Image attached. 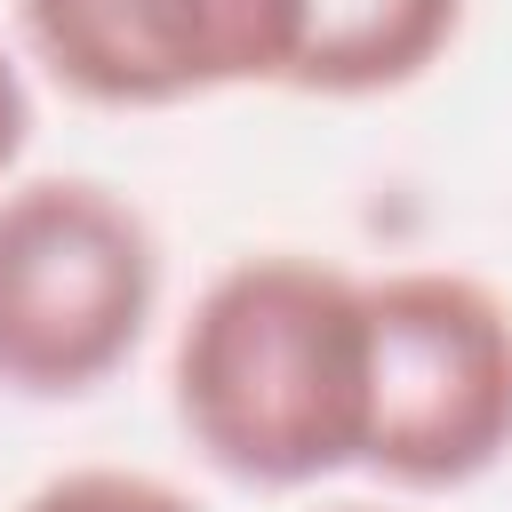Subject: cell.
Instances as JSON below:
<instances>
[{"label":"cell","mask_w":512,"mask_h":512,"mask_svg":"<svg viewBox=\"0 0 512 512\" xmlns=\"http://www.w3.org/2000/svg\"><path fill=\"white\" fill-rule=\"evenodd\" d=\"M368 280L304 248L208 272L168 352V408L200 464L240 488H312L360 464Z\"/></svg>","instance_id":"6da1fadb"},{"label":"cell","mask_w":512,"mask_h":512,"mask_svg":"<svg viewBox=\"0 0 512 512\" xmlns=\"http://www.w3.org/2000/svg\"><path fill=\"white\" fill-rule=\"evenodd\" d=\"M160 312V240L104 176L0 184V392L88 400Z\"/></svg>","instance_id":"7a4b0ae2"},{"label":"cell","mask_w":512,"mask_h":512,"mask_svg":"<svg viewBox=\"0 0 512 512\" xmlns=\"http://www.w3.org/2000/svg\"><path fill=\"white\" fill-rule=\"evenodd\" d=\"M512 456V304L448 264L368 280L360 472L440 496Z\"/></svg>","instance_id":"3957f363"},{"label":"cell","mask_w":512,"mask_h":512,"mask_svg":"<svg viewBox=\"0 0 512 512\" xmlns=\"http://www.w3.org/2000/svg\"><path fill=\"white\" fill-rule=\"evenodd\" d=\"M24 56L96 112H176L280 88L288 0H16Z\"/></svg>","instance_id":"277c9868"},{"label":"cell","mask_w":512,"mask_h":512,"mask_svg":"<svg viewBox=\"0 0 512 512\" xmlns=\"http://www.w3.org/2000/svg\"><path fill=\"white\" fill-rule=\"evenodd\" d=\"M464 32V0H288L280 88L360 104L416 88Z\"/></svg>","instance_id":"5b68a950"},{"label":"cell","mask_w":512,"mask_h":512,"mask_svg":"<svg viewBox=\"0 0 512 512\" xmlns=\"http://www.w3.org/2000/svg\"><path fill=\"white\" fill-rule=\"evenodd\" d=\"M16 512H208V504L136 464H72L48 472L32 496H16Z\"/></svg>","instance_id":"8992f818"},{"label":"cell","mask_w":512,"mask_h":512,"mask_svg":"<svg viewBox=\"0 0 512 512\" xmlns=\"http://www.w3.org/2000/svg\"><path fill=\"white\" fill-rule=\"evenodd\" d=\"M24 144H32V88H24V64H16V48L0 40V184L16 176Z\"/></svg>","instance_id":"52a82bcc"},{"label":"cell","mask_w":512,"mask_h":512,"mask_svg":"<svg viewBox=\"0 0 512 512\" xmlns=\"http://www.w3.org/2000/svg\"><path fill=\"white\" fill-rule=\"evenodd\" d=\"M320 512H392V504H320Z\"/></svg>","instance_id":"ba28073f"}]
</instances>
